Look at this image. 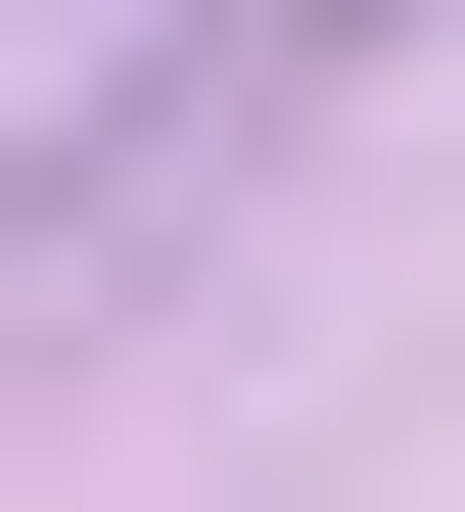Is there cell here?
Wrapping results in <instances>:
<instances>
[{
  "label": "cell",
  "instance_id": "obj_1",
  "mask_svg": "<svg viewBox=\"0 0 465 512\" xmlns=\"http://www.w3.org/2000/svg\"><path fill=\"white\" fill-rule=\"evenodd\" d=\"M372 47H419V0H186L140 94H93V140H47V187H0V280H93V233H140V187H233V140H326V94H372Z\"/></svg>",
  "mask_w": 465,
  "mask_h": 512
}]
</instances>
